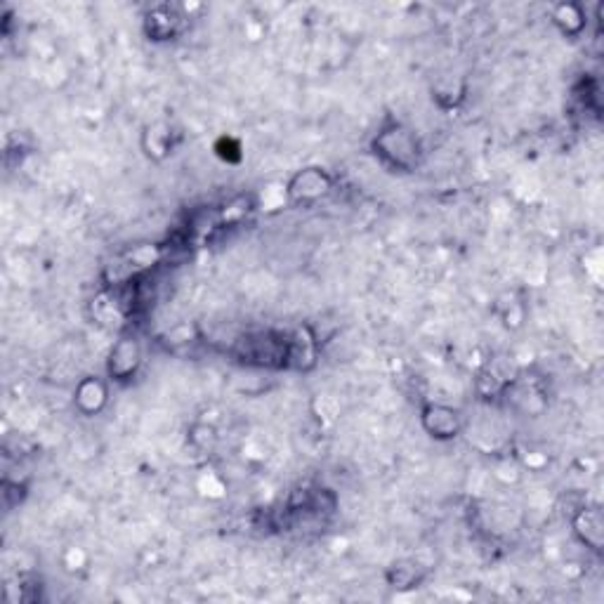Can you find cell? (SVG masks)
I'll return each mask as SVG.
<instances>
[{
    "instance_id": "1",
    "label": "cell",
    "mask_w": 604,
    "mask_h": 604,
    "mask_svg": "<svg viewBox=\"0 0 604 604\" xmlns=\"http://www.w3.org/2000/svg\"><path fill=\"white\" fill-rule=\"evenodd\" d=\"M371 149L376 159L395 173H413L423 161V144L416 130L399 121L385 123L373 137Z\"/></svg>"
},
{
    "instance_id": "2",
    "label": "cell",
    "mask_w": 604,
    "mask_h": 604,
    "mask_svg": "<svg viewBox=\"0 0 604 604\" xmlns=\"http://www.w3.org/2000/svg\"><path fill=\"white\" fill-rule=\"evenodd\" d=\"M333 189V177L326 168L307 166L300 168L284 187V201L298 208H310L326 199Z\"/></svg>"
},
{
    "instance_id": "3",
    "label": "cell",
    "mask_w": 604,
    "mask_h": 604,
    "mask_svg": "<svg viewBox=\"0 0 604 604\" xmlns=\"http://www.w3.org/2000/svg\"><path fill=\"white\" fill-rule=\"evenodd\" d=\"M142 366V345L133 333H123L118 340L111 345L109 357H107V378L109 383L116 385H128L133 383Z\"/></svg>"
},
{
    "instance_id": "4",
    "label": "cell",
    "mask_w": 604,
    "mask_h": 604,
    "mask_svg": "<svg viewBox=\"0 0 604 604\" xmlns=\"http://www.w3.org/2000/svg\"><path fill=\"white\" fill-rule=\"evenodd\" d=\"M420 425L437 442H451L461 435L465 428V418L458 409L442 402H428L420 409Z\"/></svg>"
},
{
    "instance_id": "5",
    "label": "cell",
    "mask_w": 604,
    "mask_h": 604,
    "mask_svg": "<svg viewBox=\"0 0 604 604\" xmlns=\"http://www.w3.org/2000/svg\"><path fill=\"white\" fill-rule=\"evenodd\" d=\"M571 531L576 541L593 553H602L604 546V517L600 505H581L571 515Z\"/></svg>"
},
{
    "instance_id": "6",
    "label": "cell",
    "mask_w": 604,
    "mask_h": 604,
    "mask_svg": "<svg viewBox=\"0 0 604 604\" xmlns=\"http://www.w3.org/2000/svg\"><path fill=\"white\" fill-rule=\"evenodd\" d=\"M109 404V378L85 376L74 387V406L85 418L100 416Z\"/></svg>"
},
{
    "instance_id": "7",
    "label": "cell",
    "mask_w": 604,
    "mask_h": 604,
    "mask_svg": "<svg viewBox=\"0 0 604 604\" xmlns=\"http://www.w3.org/2000/svg\"><path fill=\"white\" fill-rule=\"evenodd\" d=\"M147 26V34L151 41H173L182 34V26H185V17L180 15V10L170 8V5H156L144 19Z\"/></svg>"
},
{
    "instance_id": "8",
    "label": "cell",
    "mask_w": 604,
    "mask_h": 604,
    "mask_svg": "<svg viewBox=\"0 0 604 604\" xmlns=\"http://www.w3.org/2000/svg\"><path fill=\"white\" fill-rule=\"evenodd\" d=\"M175 147V133L168 123H151L142 133V149L151 161H163Z\"/></svg>"
},
{
    "instance_id": "9",
    "label": "cell",
    "mask_w": 604,
    "mask_h": 604,
    "mask_svg": "<svg viewBox=\"0 0 604 604\" xmlns=\"http://www.w3.org/2000/svg\"><path fill=\"white\" fill-rule=\"evenodd\" d=\"M550 17H553V24L557 26V29H560L562 34L569 38L581 36L588 26L586 12H583L581 5H576V3L555 5L553 12H550Z\"/></svg>"
}]
</instances>
